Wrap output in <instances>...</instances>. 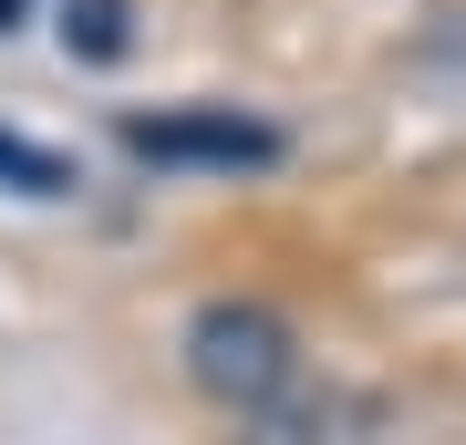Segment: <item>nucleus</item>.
<instances>
[{"instance_id": "nucleus-4", "label": "nucleus", "mask_w": 466, "mask_h": 445, "mask_svg": "<svg viewBox=\"0 0 466 445\" xmlns=\"http://www.w3.org/2000/svg\"><path fill=\"white\" fill-rule=\"evenodd\" d=\"M125 42H135V11H125V0H63V52L125 63Z\"/></svg>"}, {"instance_id": "nucleus-1", "label": "nucleus", "mask_w": 466, "mask_h": 445, "mask_svg": "<svg viewBox=\"0 0 466 445\" xmlns=\"http://www.w3.org/2000/svg\"><path fill=\"white\" fill-rule=\"evenodd\" d=\"M187 373H198V394H218L228 414H269L290 394V373H300V342H290V321L269 311V300H208V311L187 321Z\"/></svg>"}, {"instance_id": "nucleus-5", "label": "nucleus", "mask_w": 466, "mask_h": 445, "mask_svg": "<svg viewBox=\"0 0 466 445\" xmlns=\"http://www.w3.org/2000/svg\"><path fill=\"white\" fill-rule=\"evenodd\" d=\"M0 32H21V0H0Z\"/></svg>"}, {"instance_id": "nucleus-2", "label": "nucleus", "mask_w": 466, "mask_h": 445, "mask_svg": "<svg viewBox=\"0 0 466 445\" xmlns=\"http://www.w3.org/2000/svg\"><path fill=\"white\" fill-rule=\"evenodd\" d=\"M125 146L146 166H269L280 125L238 115V104H167V115H125Z\"/></svg>"}, {"instance_id": "nucleus-3", "label": "nucleus", "mask_w": 466, "mask_h": 445, "mask_svg": "<svg viewBox=\"0 0 466 445\" xmlns=\"http://www.w3.org/2000/svg\"><path fill=\"white\" fill-rule=\"evenodd\" d=\"M0 187H11V197H73V187H84V166L0 125Z\"/></svg>"}]
</instances>
